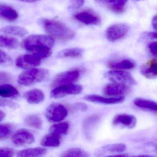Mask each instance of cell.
Instances as JSON below:
<instances>
[{
  "label": "cell",
  "instance_id": "obj_1",
  "mask_svg": "<svg viewBox=\"0 0 157 157\" xmlns=\"http://www.w3.org/2000/svg\"><path fill=\"white\" fill-rule=\"evenodd\" d=\"M54 44V38L51 36L33 35L24 39L21 42V46L41 60L51 55L52 48Z\"/></svg>",
  "mask_w": 157,
  "mask_h": 157
},
{
  "label": "cell",
  "instance_id": "obj_2",
  "mask_svg": "<svg viewBox=\"0 0 157 157\" xmlns=\"http://www.w3.org/2000/svg\"><path fill=\"white\" fill-rule=\"evenodd\" d=\"M40 23L49 36L59 40H69L73 38L75 35L74 31L59 21L43 18Z\"/></svg>",
  "mask_w": 157,
  "mask_h": 157
},
{
  "label": "cell",
  "instance_id": "obj_3",
  "mask_svg": "<svg viewBox=\"0 0 157 157\" xmlns=\"http://www.w3.org/2000/svg\"><path fill=\"white\" fill-rule=\"evenodd\" d=\"M49 74V71L47 69L32 68L21 73L17 78V82L22 85L29 86L43 82L48 78Z\"/></svg>",
  "mask_w": 157,
  "mask_h": 157
},
{
  "label": "cell",
  "instance_id": "obj_4",
  "mask_svg": "<svg viewBox=\"0 0 157 157\" xmlns=\"http://www.w3.org/2000/svg\"><path fill=\"white\" fill-rule=\"evenodd\" d=\"M106 77L113 83L124 84L127 85H135V80L132 74L128 72L122 70H113L107 72Z\"/></svg>",
  "mask_w": 157,
  "mask_h": 157
},
{
  "label": "cell",
  "instance_id": "obj_5",
  "mask_svg": "<svg viewBox=\"0 0 157 157\" xmlns=\"http://www.w3.org/2000/svg\"><path fill=\"white\" fill-rule=\"evenodd\" d=\"M68 115L66 108L62 104L53 103L51 104L46 111V116L49 121L57 123L65 119Z\"/></svg>",
  "mask_w": 157,
  "mask_h": 157
},
{
  "label": "cell",
  "instance_id": "obj_6",
  "mask_svg": "<svg viewBox=\"0 0 157 157\" xmlns=\"http://www.w3.org/2000/svg\"><path fill=\"white\" fill-rule=\"evenodd\" d=\"M82 90L83 88L79 85L73 84L62 85L54 88L51 92L50 96L52 98H60L68 95H78Z\"/></svg>",
  "mask_w": 157,
  "mask_h": 157
},
{
  "label": "cell",
  "instance_id": "obj_7",
  "mask_svg": "<svg viewBox=\"0 0 157 157\" xmlns=\"http://www.w3.org/2000/svg\"><path fill=\"white\" fill-rule=\"evenodd\" d=\"M80 72L79 70H73L60 73L56 76L52 83V87L53 88L73 84L78 81L80 77Z\"/></svg>",
  "mask_w": 157,
  "mask_h": 157
},
{
  "label": "cell",
  "instance_id": "obj_8",
  "mask_svg": "<svg viewBox=\"0 0 157 157\" xmlns=\"http://www.w3.org/2000/svg\"><path fill=\"white\" fill-rule=\"evenodd\" d=\"M129 30V26L124 23L114 24L107 29L106 37L109 41H115L125 37Z\"/></svg>",
  "mask_w": 157,
  "mask_h": 157
},
{
  "label": "cell",
  "instance_id": "obj_9",
  "mask_svg": "<svg viewBox=\"0 0 157 157\" xmlns=\"http://www.w3.org/2000/svg\"><path fill=\"white\" fill-rule=\"evenodd\" d=\"M74 18L79 22L87 25H98L100 23L101 18L91 9L79 11L74 15Z\"/></svg>",
  "mask_w": 157,
  "mask_h": 157
},
{
  "label": "cell",
  "instance_id": "obj_10",
  "mask_svg": "<svg viewBox=\"0 0 157 157\" xmlns=\"http://www.w3.org/2000/svg\"><path fill=\"white\" fill-rule=\"evenodd\" d=\"M12 142L16 145L25 146L31 144L35 142L33 135L26 129H21L17 131L12 136Z\"/></svg>",
  "mask_w": 157,
  "mask_h": 157
},
{
  "label": "cell",
  "instance_id": "obj_11",
  "mask_svg": "<svg viewBox=\"0 0 157 157\" xmlns=\"http://www.w3.org/2000/svg\"><path fill=\"white\" fill-rule=\"evenodd\" d=\"M41 59L33 54H24L17 58L15 64L17 66L22 69H31L38 66Z\"/></svg>",
  "mask_w": 157,
  "mask_h": 157
},
{
  "label": "cell",
  "instance_id": "obj_12",
  "mask_svg": "<svg viewBox=\"0 0 157 157\" xmlns=\"http://www.w3.org/2000/svg\"><path fill=\"white\" fill-rule=\"evenodd\" d=\"M129 86L124 84L113 83L106 85L103 87L102 93L108 96H121V95L127 93L129 91Z\"/></svg>",
  "mask_w": 157,
  "mask_h": 157
},
{
  "label": "cell",
  "instance_id": "obj_13",
  "mask_svg": "<svg viewBox=\"0 0 157 157\" xmlns=\"http://www.w3.org/2000/svg\"><path fill=\"white\" fill-rule=\"evenodd\" d=\"M84 99L86 101L93 103L102 104H117L122 103L124 100V96H118L116 97L105 98L98 95H91L85 96Z\"/></svg>",
  "mask_w": 157,
  "mask_h": 157
},
{
  "label": "cell",
  "instance_id": "obj_14",
  "mask_svg": "<svg viewBox=\"0 0 157 157\" xmlns=\"http://www.w3.org/2000/svg\"><path fill=\"white\" fill-rule=\"evenodd\" d=\"M113 124L117 126L132 129L136 125V119L134 116L130 114H119L113 118Z\"/></svg>",
  "mask_w": 157,
  "mask_h": 157
},
{
  "label": "cell",
  "instance_id": "obj_15",
  "mask_svg": "<svg viewBox=\"0 0 157 157\" xmlns=\"http://www.w3.org/2000/svg\"><path fill=\"white\" fill-rule=\"evenodd\" d=\"M126 146L123 143L112 144L104 146L98 148L95 152L97 156H102L108 154H122L126 149Z\"/></svg>",
  "mask_w": 157,
  "mask_h": 157
},
{
  "label": "cell",
  "instance_id": "obj_16",
  "mask_svg": "<svg viewBox=\"0 0 157 157\" xmlns=\"http://www.w3.org/2000/svg\"><path fill=\"white\" fill-rule=\"evenodd\" d=\"M101 4L103 5L110 11L121 14L124 11L128 0H96Z\"/></svg>",
  "mask_w": 157,
  "mask_h": 157
},
{
  "label": "cell",
  "instance_id": "obj_17",
  "mask_svg": "<svg viewBox=\"0 0 157 157\" xmlns=\"http://www.w3.org/2000/svg\"><path fill=\"white\" fill-rule=\"evenodd\" d=\"M142 75L147 79H153L157 77V61L153 59L142 65L140 69Z\"/></svg>",
  "mask_w": 157,
  "mask_h": 157
},
{
  "label": "cell",
  "instance_id": "obj_18",
  "mask_svg": "<svg viewBox=\"0 0 157 157\" xmlns=\"http://www.w3.org/2000/svg\"><path fill=\"white\" fill-rule=\"evenodd\" d=\"M108 67L113 70H124L134 69L136 66L135 62L131 59L112 61L108 63Z\"/></svg>",
  "mask_w": 157,
  "mask_h": 157
},
{
  "label": "cell",
  "instance_id": "obj_19",
  "mask_svg": "<svg viewBox=\"0 0 157 157\" xmlns=\"http://www.w3.org/2000/svg\"><path fill=\"white\" fill-rule=\"evenodd\" d=\"M18 18V13L12 6L0 4V18L8 22H14Z\"/></svg>",
  "mask_w": 157,
  "mask_h": 157
},
{
  "label": "cell",
  "instance_id": "obj_20",
  "mask_svg": "<svg viewBox=\"0 0 157 157\" xmlns=\"http://www.w3.org/2000/svg\"><path fill=\"white\" fill-rule=\"evenodd\" d=\"M24 97L28 103L37 104L41 103L45 99L43 92L40 89H33L28 90L24 94Z\"/></svg>",
  "mask_w": 157,
  "mask_h": 157
},
{
  "label": "cell",
  "instance_id": "obj_21",
  "mask_svg": "<svg viewBox=\"0 0 157 157\" xmlns=\"http://www.w3.org/2000/svg\"><path fill=\"white\" fill-rule=\"evenodd\" d=\"M133 103L138 108L157 113V102L156 101L142 98H137L135 99Z\"/></svg>",
  "mask_w": 157,
  "mask_h": 157
},
{
  "label": "cell",
  "instance_id": "obj_22",
  "mask_svg": "<svg viewBox=\"0 0 157 157\" xmlns=\"http://www.w3.org/2000/svg\"><path fill=\"white\" fill-rule=\"evenodd\" d=\"M60 136L50 132L41 139L40 144L46 147H58L60 144Z\"/></svg>",
  "mask_w": 157,
  "mask_h": 157
},
{
  "label": "cell",
  "instance_id": "obj_23",
  "mask_svg": "<svg viewBox=\"0 0 157 157\" xmlns=\"http://www.w3.org/2000/svg\"><path fill=\"white\" fill-rule=\"evenodd\" d=\"M47 150L43 147L28 148L19 151L17 156L20 157H38L44 156L47 154Z\"/></svg>",
  "mask_w": 157,
  "mask_h": 157
},
{
  "label": "cell",
  "instance_id": "obj_24",
  "mask_svg": "<svg viewBox=\"0 0 157 157\" xmlns=\"http://www.w3.org/2000/svg\"><path fill=\"white\" fill-rule=\"evenodd\" d=\"M0 31L4 34L19 37H25L28 33L25 29L17 26H7L4 27L0 29Z\"/></svg>",
  "mask_w": 157,
  "mask_h": 157
},
{
  "label": "cell",
  "instance_id": "obj_25",
  "mask_svg": "<svg viewBox=\"0 0 157 157\" xmlns=\"http://www.w3.org/2000/svg\"><path fill=\"white\" fill-rule=\"evenodd\" d=\"M17 89L11 85L5 84L0 85V96L5 98H16L19 96Z\"/></svg>",
  "mask_w": 157,
  "mask_h": 157
},
{
  "label": "cell",
  "instance_id": "obj_26",
  "mask_svg": "<svg viewBox=\"0 0 157 157\" xmlns=\"http://www.w3.org/2000/svg\"><path fill=\"white\" fill-rule=\"evenodd\" d=\"M100 120L99 116L97 115H92L88 116L83 123V129L86 134H88Z\"/></svg>",
  "mask_w": 157,
  "mask_h": 157
},
{
  "label": "cell",
  "instance_id": "obj_27",
  "mask_svg": "<svg viewBox=\"0 0 157 157\" xmlns=\"http://www.w3.org/2000/svg\"><path fill=\"white\" fill-rule=\"evenodd\" d=\"M83 50L79 48L65 49L60 51L57 56L59 58H77L82 56Z\"/></svg>",
  "mask_w": 157,
  "mask_h": 157
},
{
  "label": "cell",
  "instance_id": "obj_28",
  "mask_svg": "<svg viewBox=\"0 0 157 157\" xmlns=\"http://www.w3.org/2000/svg\"><path fill=\"white\" fill-rule=\"evenodd\" d=\"M70 128V124L68 122L62 123L52 125L49 130L50 132L56 134L59 136L67 134Z\"/></svg>",
  "mask_w": 157,
  "mask_h": 157
},
{
  "label": "cell",
  "instance_id": "obj_29",
  "mask_svg": "<svg viewBox=\"0 0 157 157\" xmlns=\"http://www.w3.org/2000/svg\"><path fill=\"white\" fill-rule=\"evenodd\" d=\"M19 42L15 38L0 36V47L9 49H16L18 47Z\"/></svg>",
  "mask_w": 157,
  "mask_h": 157
},
{
  "label": "cell",
  "instance_id": "obj_30",
  "mask_svg": "<svg viewBox=\"0 0 157 157\" xmlns=\"http://www.w3.org/2000/svg\"><path fill=\"white\" fill-rule=\"evenodd\" d=\"M25 123L27 125L36 129H41L42 127V121L41 118L36 114L29 115L26 117Z\"/></svg>",
  "mask_w": 157,
  "mask_h": 157
},
{
  "label": "cell",
  "instance_id": "obj_31",
  "mask_svg": "<svg viewBox=\"0 0 157 157\" xmlns=\"http://www.w3.org/2000/svg\"><path fill=\"white\" fill-rule=\"evenodd\" d=\"M89 156L88 153L79 148H72L63 153L61 157H87Z\"/></svg>",
  "mask_w": 157,
  "mask_h": 157
},
{
  "label": "cell",
  "instance_id": "obj_32",
  "mask_svg": "<svg viewBox=\"0 0 157 157\" xmlns=\"http://www.w3.org/2000/svg\"><path fill=\"white\" fill-rule=\"evenodd\" d=\"M13 129V126L12 124H0V141H5L9 138Z\"/></svg>",
  "mask_w": 157,
  "mask_h": 157
},
{
  "label": "cell",
  "instance_id": "obj_33",
  "mask_svg": "<svg viewBox=\"0 0 157 157\" xmlns=\"http://www.w3.org/2000/svg\"><path fill=\"white\" fill-rule=\"evenodd\" d=\"M0 107H8L10 108L16 109L18 108V105L11 100L0 99Z\"/></svg>",
  "mask_w": 157,
  "mask_h": 157
},
{
  "label": "cell",
  "instance_id": "obj_34",
  "mask_svg": "<svg viewBox=\"0 0 157 157\" xmlns=\"http://www.w3.org/2000/svg\"><path fill=\"white\" fill-rule=\"evenodd\" d=\"M15 151L13 149L9 147H1L0 148V157L13 156Z\"/></svg>",
  "mask_w": 157,
  "mask_h": 157
},
{
  "label": "cell",
  "instance_id": "obj_35",
  "mask_svg": "<svg viewBox=\"0 0 157 157\" xmlns=\"http://www.w3.org/2000/svg\"><path fill=\"white\" fill-rule=\"evenodd\" d=\"M148 47L152 55L157 58V41H154L149 43Z\"/></svg>",
  "mask_w": 157,
  "mask_h": 157
},
{
  "label": "cell",
  "instance_id": "obj_36",
  "mask_svg": "<svg viewBox=\"0 0 157 157\" xmlns=\"http://www.w3.org/2000/svg\"><path fill=\"white\" fill-rule=\"evenodd\" d=\"M73 108L76 111H85L87 109V106L84 103L78 102V103H75L73 106Z\"/></svg>",
  "mask_w": 157,
  "mask_h": 157
},
{
  "label": "cell",
  "instance_id": "obj_37",
  "mask_svg": "<svg viewBox=\"0 0 157 157\" xmlns=\"http://www.w3.org/2000/svg\"><path fill=\"white\" fill-rule=\"evenodd\" d=\"M10 60L9 56L5 52L0 50V64L5 63Z\"/></svg>",
  "mask_w": 157,
  "mask_h": 157
},
{
  "label": "cell",
  "instance_id": "obj_38",
  "mask_svg": "<svg viewBox=\"0 0 157 157\" xmlns=\"http://www.w3.org/2000/svg\"><path fill=\"white\" fill-rule=\"evenodd\" d=\"M11 80V76L5 72H0V83L7 82Z\"/></svg>",
  "mask_w": 157,
  "mask_h": 157
},
{
  "label": "cell",
  "instance_id": "obj_39",
  "mask_svg": "<svg viewBox=\"0 0 157 157\" xmlns=\"http://www.w3.org/2000/svg\"><path fill=\"white\" fill-rule=\"evenodd\" d=\"M84 0H71L72 7L74 9H78L83 5Z\"/></svg>",
  "mask_w": 157,
  "mask_h": 157
},
{
  "label": "cell",
  "instance_id": "obj_40",
  "mask_svg": "<svg viewBox=\"0 0 157 157\" xmlns=\"http://www.w3.org/2000/svg\"><path fill=\"white\" fill-rule=\"evenodd\" d=\"M146 36L150 39H157V32H147L145 34Z\"/></svg>",
  "mask_w": 157,
  "mask_h": 157
},
{
  "label": "cell",
  "instance_id": "obj_41",
  "mask_svg": "<svg viewBox=\"0 0 157 157\" xmlns=\"http://www.w3.org/2000/svg\"><path fill=\"white\" fill-rule=\"evenodd\" d=\"M152 26L153 28L157 31V14L155 15L152 19Z\"/></svg>",
  "mask_w": 157,
  "mask_h": 157
},
{
  "label": "cell",
  "instance_id": "obj_42",
  "mask_svg": "<svg viewBox=\"0 0 157 157\" xmlns=\"http://www.w3.org/2000/svg\"><path fill=\"white\" fill-rule=\"evenodd\" d=\"M5 116L6 115L4 112L0 110V122L2 121L4 119Z\"/></svg>",
  "mask_w": 157,
  "mask_h": 157
},
{
  "label": "cell",
  "instance_id": "obj_43",
  "mask_svg": "<svg viewBox=\"0 0 157 157\" xmlns=\"http://www.w3.org/2000/svg\"><path fill=\"white\" fill-rule=\"evenodd\" d=\"M21 2H26L32 3L35 2H38L40 0H19Z\"/></svg>",
  "mask_w": 157,
  "mask_h": 157
},
{
  "label": "cell",
  "instance_id": "obj_44",
  "mask_svg": "<svg viewBox=\"0 0 157 157\" xmlns=\"http://www.w3.org/2000/svg\"><path fill=\"white\" fill-rule=\"evenodd\" d=\"M135 1H144V0H134Z\"/></svg>",
  "mask_w": 157,
  "mask_h": 157
},
{
  "label": "cell",
  "instance_id": "obj_45",
  "mask_svg": "<svg viewBox=\"0 0 157 157\" xmlns=\"http://www.w3.org/2000/svg\"><path fill=\"white\" fill-rule=\"evenodd\" d=\"M156 151L157 152V147H156Z\"/></svg>",
  "mask_w": 157,
  "mask_h": 157
}]
</instances>
